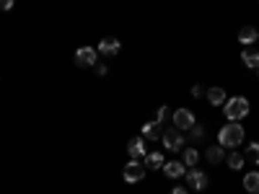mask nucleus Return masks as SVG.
<instances>
[{
  "label": "nucleus",
  "mask_w": 259,
  "mask_h": 194,
  "mask_svg": "<svg viewBox=\"0 0 259 194\" xmlns=\"http://www.w3.org/2000/svg\"><path fill=\"white\" fill-rule=\"evenodd\" d=\"M143 137H145V140H161V137H163V127H161L158 122L143 124Z\"/></svg>",
  "instance_id": "9b49d317"
},
{
  "label": "nucleus",
  "mask_w": 259,
  "mask_h": 194,
  "mask_svg": "<svg viewBox=\"0 0 259 194\" xmlns=\"http://www.w3.org/2000/svg\"><path fill=\"white\" fill-rule=\"evenodd\" d=\"M122 176H124L127 184L143 181V179H145V166H143L140 161H130V163L124 166V171H122Z\"/></svg>",
  "instance_id": "20e7f679"
},
{
  "label": "nucleus",
  "mask_w": 259,
  "mask_h": 194,
  "mask_svg": "<svg viewBox=\"0 0 259 194\" xmlns=\"http://www.w3.org/2000/svg\"><path fill=\"white\" fill-rule=\"evenodd\" d=\"M171 194H189V189L187 186H174V189H171Z\"/></svg>",
  "instance_id": "b1692460"
},
{
  "label": "nucleus",
  "mask_w": 259,
  "mask_h": 194,
  "mask_svg": "<svg viewBox=\"0 0 259 194\" xmlns=\"http://www.w3.org/2000/svg\"><path fill=\"white\" fill-rule=\"evenodd\" d=\"M207 184H210V179H207V174H205L202 168H192L189 174H187V186H192V189L202 191Z\"/></svg>",
  "instance_id": "0eeeda50"
},
{
  "label": "nucleus",
  "mask_w": 259,
  "mask_h": 194,
  "mask_svg": "<svg viewBox=\"0 0 259 194\" xmlns=\"http://www.w3.org/2000/svg\"><path fill=\"white\" fill-rule=\"evenodd\" d=\"M197 161H200V153L194 148H184V166H197Z\"/></svg>",
  "instance_id": "6ab92c4d"
},
{
  "label": "nucleus",
  "mask_w": 259,
  "mask_h": 194,
  "mask_svg": "<svg viewBox=\"0 0 259 194\" xmlns=\"http://www.w3.org/2000/svg\"><path fill=\"white\" fill-rule=\"evenodd\" d=\"M223 114H226L228 122H239V119H244V117L249 114V101H246L244 96H233V99H228V101L223 104Z\"/></svg>",
  "instance_id": "f03ea898"
},
{
  "label": "nucleus",
  "mask_w": 259,
  "mask_h": 194,
  "mask_svg": "<svg viewBox=\"0 0 259 194\" xmlns=\"http://www.w3.org/2000/svg\"><path fill=\"white\" fill-rule=\"evenodd\" d=\"M163 163H166V158H163V153H148L145 156V168L150 166V168H163Z\"/></svg>",
  "instance_id": "a211bd4d"
},
{
  "label": "nucleus",
  "mask_w": 259,
  "mask_h": 194,
  "mask_svg": "<svg viewBox=\"0 0 259 194\" xmlns=\"http://www.w3.org/2000/svg\"><path fill=\"white\" fill-rule=\"evenodd\" d=\"M127 153H130V161H138V158H145L148 156V148H145V137H130L127 142Z\"/></svg>",
  "instance_id": "423d86ee"
},
{
  "label": "nucleus",
  "mask_w": 259,
  "mask_h": 194,
  "mask_svg": "<svg viewBox=\"0 0 259 194\" xmlns=\"http://www.w3.org/2000/svg\"><path fill=\"white\" fill-rule=\"evenodd\" d=\"M207 101H210L212 106H223L228 99H226V91H223V88H210V91H207Z\"/></svg>",
  "instance_id": "dca6fc26"
},
{
  "label": "nucleus",
  "mask_w": 259,
  "mask_h": 194,
  "mask_svg": "<svg viewBox=\"0 0 259 194\" xmlns=\"http://www.w3.org/2000/svg\"><path fill=\"white\" fill-rule=\"evenodd\" d=\"M96 73H99V75H106V65H99V62H96Z\"/></svg>",
  "instance_id": "a878e982"
},
{
  "label": "nucleus",
  "mask_w": 259,
  "mask_h": 194,
  "mask_svg": "<svg viewBox=\"0 0 259 194\" xmlns=\"http://www.w3.org/2000/svg\"><path fill=\"white\" fill-rule=\"evenodd\" d=\"M96 50L94 47H80L75 52V62L80 65V68H96Z\"/></svg>",
  "instance_id": "6e6552de"
},
{
  "label": "nucleus",
  "mask_w": 259,
  "mask_h": 194,
  "mask_svg": "<svg viewBox=\"0 0 259 194\" xmlns=\"http://www.w3.org/2000/svg\"><path fill=\"white\" fill-rule=\"evenodd\" d=\"M192 140L194 142H202L205 140V124H194L192 127Z\"/></svg>",
  "instance_id": "412c9836"
},
{
  "label": "nucleus",
  "mask_w": 259,
  "mask_h": 194,
  "mask_svg": "<svg viewBox=\"0 0 259 194\" xmlns=\"http://www.w3.org/2000/svg\"><path fill=\"white\" fill-rule=\"evenodd\" d=\"M168 117H171V112H168V106H161V109H158V124L161 127H166V122H168Z\"/></svg>",
  "instance_id": "4be33fe9"
},
{
  "label": "nucleus",
  "mask_w": 259,
  "mask_h": 194,
  "mask_svg": "<svg viewBox=\"0 0 259 194\" xmlns=\"http://www.w3.org/2000/svg\"><path fill=\"white\" fill-rule=\"evenodd\" d=\"M163 174H166L168 179H182V176L187 174V166H184L182 161H166V163H163Z\"/></svg>",
  "instance_id": "1a4fd4ad"
},
{
  "label": "nucleus",
  "mask_w": 259,
  "mask_h": 194,
  "mask_svg": "<svg viewBox=\"0 0 259 194\" xmlns=\"http://www.w3.org/2000/svg\"><path fill=\"white\" fill-rule=\"evenodd\" d=\"M205 158H207L210 163H221V161H226V150H223L221 145H210V148L205 150Z\"/></svg>",
  "instance_id": "f8f14e48"
},
{
  "label": "nucleus",
  "mask_w": 259,
  "mask_h": 194,
  "mask_svg": "<svg viewBox=\"0 0 259 194\" xmlns=\"http://www.w3.org/2000/svg\"><path fill=\"white\" fill-rule=\"evenodd\" d=\"M241 60H244V65H246V68H256V70H259V50H251V47H246V50L241 52Z\"/></svg>",
  "instance_id": "ddd939ff"
},
{
  "label": "nucleus",
  "mask_w": 259,
  "mask_h": 194,
  "mask_svg": "<svg viewBox=\"0 0 259 194\" xmlns=\"http://www.w3.org/2000/svg\"><path fill=\"white\" fill-rule=\"evenodd\" d=\"M194 124H197V119H194V114L189 109H177L174 112V127L179 129V132H184V129H192Z\"/></svg>",
  "instance_id": "39448f33"
},
{
  "label": "nucleus",
  "mask_w": 259,
  "mask_h": 194,
  "mask_svg": "<svg viewBox=\"0 0 259 194\" xmlns=\"http://www.w3.org/2000/svg\"><path fill=\"white\" fill-rule=\"evenodd\" d=\"M259 39V34H256V29L254 26H244L241 31H239V41H241V44H254V41Z\"/></svg>",
  "instance_id": "2eb2a0df"
},
{
  "label": "nucleus",
  "mask_w": 259,
  "mask_h": 194,
  "mask_svg": "<svg viewBox=\"0 0 259 194\" xmlns=\"http://www.w3.org/2000/svg\"><path fill=\"white\" fill-rule=\"evenodd\" d=\"M244 158H249V161H254V163L259 166V142L246 145V156H244Z\"/></svg>",
  "instance_id": "aec40b11"
},
{
  "label": "nucleus",
  "mask_w": 259,
  "mask_h": 194,
  "mask_svg": "<svg viewBox=\"0 0 259 194\" xmlns=\"http://www.w3.org/2000/svg\"><path fill=\"white\" fill-rule=\"evenodd\" d=\"M244 189L249 194H259V171H251V174L244 176Z\"/></svg>",
  "instance_id": "4468645a"
},
{
  "label": "nucleus",
  "mask_w": 259,
  "mask_h": 194,
  "mask_svg": "<svg viewBox=\"0 0 259 194\" xmlns=\"http://www.w3.org/2000/svg\"><path fill=\"white\" fill-rule=\"evenodd\" d=\"M13 8V0H0V11H11Z\"/></svg>",
  "instance_id": "5701e85b"
},
{
  "label": "nucleus",
  "mask_w": 259,
  "mask_h": 194,
  "mask_svg": "<svg viewBox=\"0 0 259 194\" xmlns=\"http://www.w3.org/2000/svg\"><path fill=\"white\" fill-rule=\"evenodd\" d=\"M202 93H205V91H202V85H194V88H192V96H194V99L202 96Z\"/></svg>",
  "instance_id": "393cba45"
},
{
  "label": "nucleus",
  "mask_w": 259,
  "mask_h": 194,
  "mask_svg": "<svg viewBox=\"0 0 259 194\" xmlns=\"http://www.w3.org/2000/svg\"><path fill=\"white\" fill-rule=\"evenodd\" d=\"M96 52H101V55H106V57H112V55H117V52H119V41H117L114 36H106V39H101V41H99Z\"/></svg>",
  "instance_id": "9d476101"
},
{
  "label": "nucleus",
  "mask_w": 259,
  "mask_h": 194,
  "mask_svg": "<svg viewBox=\"0 0 259 194\" xmlns=\"http://www.w3.org/2000/svg\"><path fill=\"white\" fill-rule=\"evenodd\" d=\"M244 161H246V158H244V156L239 153V150H231V153L226 156V163H228V166H231L233 171H239V168H244Z\"/></svg>",
  "instance_id": "f3484780"
},
{
  "label": "nucleus",
  "mask_w": 259,
  "mask_h": 194,
  "mask_svg": "<svg viewBox=\"0 0 259 194\" xmlns=\"http://www.w3.org/2000/svg\"><path fill=\"white\" fill-rule=\"evenodd\" d=\"M163 148L166 150H171V153H177V150H182L184 148V135L179 132L177 127H171V129H163Z\"/></svg>",
  "instance_id": "7ed1b4c3"
},
{
  "label": "nucleus",
  "mask_w": 259,
  "mask_h": 194,
  "mask_svg": "<svg viewBox=\"0 0 259 194\" xmlns=\"http://www.w3.org/2000/svg\"><path fill=\"white\" fill-rule=\"evenodd\" d=\"M244 142V127L241 124H236V122H231V124H223V129L218 132V145L226 150H236V145H241Z\"/></svg>",
  "instance_id": "f257e3e1"
}]
</instances>
